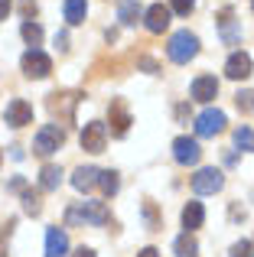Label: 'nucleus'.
I'll list each match as a JSON object with an SVG mask.
<instances>
[{
  "mask_svg": "<svg viewBox=\"0 0 254 257\" xmlns=\"http://www.w3.org/2000/svg\"><path fill=\"white\" fill-rule=\"evenodd\" d=\"M196 52H199V36H196V33L179 30V33H173V36H170L166 56H170L176 65H186L189 59H196Z\"/></svg>",
  "mask_w": 254,
  "mask_h": 257,
  "instance_id": "f257e3e1",
  "label": "nucleus"
},
{
  "mask_svg": "<svg viewBox=\"0 0 254 257\" xmlns=\"http://www.w3.org/2000/svg\"><path fill=\"white\" fill-rule=\"evenodd\" d=\"M65 221H69V225H78V221L108 225L111 215H108V208H104V202H82L78 208H69V212H65Z\"/></svg>",
  "mask_w": 254,
  "mask_h": 257,
  "instance_id": "f03ea898",
  "label": "nucleus"
},
{
  "mask_svg": "<svg viewBox=\"0 0 254 257\" xmlns=\"http://www.w3.org/2000/svg\"><path fill=\"white\" fill-rule=\"evenodd\" d=\"M62 144H65V131L59 124H46V127H39L36 140H33V150H36L39 157H52Z\"/></svg>",
  "mask_w": 254,
  "mask_h": 257,
  "instance_id": "7ed1b4c3",
  "label": "nucleus"
},
{
  "mask_svg": "<svg viewBox=\"0 0 254 257\" xmlns=\"http://www.w3.org/2000/svg\"><path fill=\"white\" fill-rule=\"evenodd\" d=\"M20 69L26 72V78H46L52 72V59L43 49H26L20 59Z\"/></svg>",
  "mask_w": 254,
  "mask_h": 257,
  "instance_id": "20e7f679",
  "label": "nucleus"
},
{
  "mask_svg": "<svg viewBox=\"0 0 254 257\" xmlns=\"http://www.w3.org/2000/svg\"><path fill=\"white\" fill-rule=\"evenodd\" d=\"M173 157H176L179 166H196L199 157H202V147H199L196 137H176L173 140Z\"/></svg>",
  "mask_w": 254,
  "mask_h": 257,
  "instance_id": "39448f33",
  "label": "nucleus"
},
{
  "mask_svg": "<svg viewBox=\"0 0 254 257\" xmlns=\"http://www.w3.org/2000/svg\"><path fill=\"white\" fill-rule=\"evenodd\" d=\"M222 186H225V176L218 170H212V166H205V170H199L196 176H192V192L196 195H212Z\"/></svg>",
  "mask_w": 254,
  "mask_h": 257,
  "instance_id": "423d86ee",
  "label": "nucleus"
},
{
  "mask_svg": "<svg viewBox=\"0 0 254 257\" xmlns=\"http://www.w3.org/2000/svg\"><path fill=\"white\" fill-rule=\"evenodd\" d=\"M104 144H108V127L101 120H91V124L82 127V150L88 153H101Z\"/></svg>",
  "mask_w": 254,
  "mask_h": 257,
  "instance_id": "0eeeda50",
  "label": "nucleus"
},
{
  "mask_svg": "<svg viewBox=\"0 0 254 257\" xmlns=\"http://www.w3.org/2000/svg\"><path fill=\"white\" fill-rule=\"evenodd\" d=\"M225 131V111H218V107H209V111H202L196 117V134L199 137H215V134Z\"/></svg>",
  "mask_w": 254,
  "mask_h": 257,
  "instance_id": "6e6552de",
  "label": "nucleus"
},
{
  "mask_svg": "<svg viewBox=\"0 0 254 257\" xmlns=\"http://www.w3.org/2000/svg\"><path fill=\"white\" fill-rule=\"evenodd\" d=\"M7 124L10 127H26V124H33V104H26L23 98H13L10 104H7Z\"/></svg>",
  "mask_w": 254,
  "mask_h": 257,
  "instance_id": "1a4fd4ad",
  "label": "nucleus"
},
{
  "mask_svg": "<svg viewBox=\"0 0 254 257\" xmlns=\"http://www.w3.org/2000/svg\"><path fill=\"white\" fill-rule=\"evenodd\" d=\"M225 75L235 78V82L248 78L251 75V56H248V52H231L228 62H225Z\"/></svg>",
  "mask_w": 254,
  "mask_h": 257,
  "instance_id": "9d476101",
  "label": "nucleus"
},
{
  "mask_svg": "<svg viewBox=\"0 0 254 257\" xmlns=\"http://www.w3.org/2000/svg\"><path fill=\"white\" fill-rule=\"evenodd\" d=\"M144 23H147V30H150V33H163L166 26H170V7H163V4L147 7Z\"/></svg>",
  "mask_w": 254,
  "mask_h": 257,
  "instance_id": "9b49d317",
  "label": "nucleus"
},
{
  "mask_svg": "<svg viewBox=\"0 0 254 257\" xmlns=\"http://www.w3.org/2000/svg\"><path fill=\"white\" fill-rule=\"evenodd\" d=\"M111 134H114V137H124L127 134V127H131V111H127V104L121 98H114L111 101Z\"/></svg>",
  "mask_w": 254,
  "mask_h": 257,
  "instance_id": "f8f14e48",
  "label": "nucleus"
},
{
  "mask_svg": "<svg viewBox=\"0 0 254 257\" xmlns=\"http://www.w3.org/2000/svg\"><path fill=\"white\" fill-rule=\"evenodd\" d=\"M189 94H192L196 101H212V98L218 94V78H215V75H199L196 82H192Z\"/></svg>",
  "mask_w": 254,
  "mask_h": 257,
  "instance_id": "ddd939ff",
  "label": "nucleus"
},
{
  "mask_svg": "<svg viewBox=\"0 0 254 257\" xmlns=\"http://www.w3.org/2000/svg\"><path fill=\"white\" fill-rule=\"evenodd\" d=\"M69 254V238L62 228H49L46 231V257H65Z\"/></svg>",
  "mask_w": 254,
  "mask_h": 257,
  "instance_id": "4468645a",
  "label": "nucleus"
},
{
  "mask_svg": "<svg viewBox=\"0 0 254 257\" xmlns=\"http://www.w3.org/2000/svg\"><path fill=\"white\" fill-rule=\"evenodd\" d=\"M98 173L101 170H95V166H78V170L72 173V186H75L78 192H91V189L98 186Z\"/></svg>",
  "mask_w": 254,
  "mask_h": 257,
  "instance_id": "2eb2a0df",
  "label": "nucleus"
},
{
  "mask_svg": "<svg viewBox=\"0 0 254 257\" xmlns=\"http://www.w3.org/2000/svg\"><path fill=\"white\" fill-rule=\"evenodd\" d=\"M202 221H205L202 202H189V205L183 208V228L186 231H196V228H202Z\"/></svg>",
  "mask_w": 254,
  "mask_h": 257,
  "instance_id": "dca6fc26",
  "label": "nucleus"
},
{
  "mask_svg": "<svg viewBox=\"0 0 254 257\" xmlns=\"http://www.w3.org/2000/svg\"><path fill=\"white\" fill-rule=\"evenodd\" d=\"M62 13H65V23H69V26H78V23H85L88 4H85V0H65V4H62Z\"/></svg>",
  "mask_w": 254,
  "mask_h": 257,
  "instance_id": "f3484780",
  "label": "nucleus"
},
{
  "mask_svg": "<svg viewBox=\"0 0 254 257\" xmlns=\"http://www.w3.org/2000/svg\"><path fill=\"white\" fill-rule=\"evenodd\" d=\"M218 23H222V36H225V43L235 46L241 33H238V26H235V13H231V7H225V10H222V20H218Z\"/></svg>",
  "mask_w": 254,
  "mask_h": 257,
  "instance_id": "a211bd4d",
  "label": "nucleus"
},
{
  "mask_svg": "<svg viewBox=\"0 0 254 257\" xmlns=\"http://www.w3.org/2000/svg\"><path fill=\"white\" fill-rule=\"evenodd\" d=\"M173 251H176V257H199V241L186 231V234H179V238H176Z\"/></svg>",
  "mask_w": 254,
  "mask_h": 257,
  "instance_id": "6ab92c4d",
  "label": "nucleus"
},
{
  "mask_svg": "<svg viewBox=\"0 0 254 257\" xmlns=\"http://www.w3.org/2000/svg\"><path fill=\"white\" fill-rule=\"evenodd\" d=\"M59 182H62V170L59 166H43V173H39V186L46 189V192H52V189H59Z\"/></svg>",
  "mask_w": 254,
  "mask_h": 257,
  "instance_id": "aec40b11",
  "label": "nucleus"
},
{
  "mask_svg": "<svg viewBox=\"0 0 254 257\" xmlns=\"http://www.w3.org/2000/svg\"><path fill=\"white\" fill-rule=\"evenodd\" d=\"M140 13H144V10H140V4H137V0H124V4H121V10H117V20H121L124 26H134V23L140 20Z\"/></svg>",
  "mask_w": 254,
  "mask_h": 257,
  "instance_id": "412c9836",
  "label": "nucleus"
},
{
  "mask_svg": "<svg viewBox=\"0 0 254 257\" xmlns=\"http://www.w3.org/2000/svg\"><path fill=\"white\" fill-rule=\"evenodd\" d=\"M98 186H101L104 195H114L117 189H121V179H117L114 170H101V173H98Z\"/></svg>",
  "mask_w": 254,
  "mask_h": 257,
  "instance_id": "4be33fe9",
  "label": "nucleus"
},
{
  "mask_svg": "<svg viewBox=\"0 0 254 257\" xmlns=\"http://www.w3.org/2000/svg\"><path fill=\"white\" fill-rule=\"evenodd\" d=\"M20 33H23V39L30 43V49H36V46L43 43V26H39V23H33V20H26V23L20 26Z\"/></svg>",
  "mask_w": 254,
  "mask_h": 257,
  "instance_id": "5701e85b",
  "label": "nucleus"
},
{
  "mask_svg": "<svg viewBox=\"0 0 254 257\" xmlns=\"http://www.w3.org/2000/svg\"><path fill=\"white\" fill-rule=\"evenodd\" d=\"M23 212H26V215H39V212H43V205H39V195L33 192V189H23Z\"/></svg>",
  "mask_w": 254,
  "mask_h": 257,
  "instance_id": "b1692460",
  "label": "nucleus"
},
{
  "mask_svg": "<svg viewBox=\"0 0 254 257\" xmlns=\"http://www.w3.org/2000/svg\"><path fill=\"white\" fill-rule=\"evenodd\" d=\"M235 144L241 147V150L254 153V131H251V127H238V131H235Z\"/></svg>",
  "mask_w": 254,
  "mask_h": 257,
  "instance_id": "393cba45",
  "label": "nucleus"
},
{
  "mask_svg": "<svg viewBox=\"0 0 254 257\" xmlns=\"http://www.w3.org/2000/svg\"><path fill=\"white\" fill-rule=\"evenodd\" d=\"M192 7H196V0H170V10L179 13V17H189Z\"/></svg>",
  "mask_w": 254,
  "mask_h": 257,
  "instance_id": "a878e982",
  "label": "nucleus"
},
{
  "mask_svg": "<svg viewBox=\"0 0 254 257\" xmlns=\"http://www.w3.org/2000/svg\"><path fill=\"white\" fill-rule=\"evenodd\" d=\"M231 257H254V244H251V241H238V244H231Z\"/></svg>",
  "mask_w": 254,
  "mask_h": 257,
  "instance_id": "bb28decb",
  "label": "nucleus"
},
{
  "mask_svg": "<svg viewBox=\"0 0 254 257\" xmlns=\"http://www.w3.org/2000/svg\"><path fill=\"white\" fill-rule=\"evenodd\" d=\"M235 101H238V107H241V111H254V91H238Z\"/></svg>",
  "mask_w": 254,
  "mask_h": 257,
  "instance_id": "cd10ccee",
  "label": "nucleus"
},
{
  "mask_svg": "<svg viewBox=\"0 0 254 257\" xmlns=\"http://www.w3.org/2000/svg\"><path fill=\"white\" fill-rule=\"evenodd\" d=\"M72 257H98L95 251H91V247H78V251L75 254H72Z\"/></svg>",
  "mask_w": 254,
  "mask_h": 257,
  "instance_id": "c85d7f7f",
  "label": "nucleus"
},
{
  "mask_svg": "<svg viewBox=\"0 0 254 257\" xmlns=\"http://www.w3.org/2000/svg\"><path fill=\"white\" fill-rule=\"evenodd\" d=\"M137 257H160V251H157V247H144Z\"/></svg>",
  "mask_w": 254,
  "mask_h": 257,
  "instance_id": "c756f323",
  "label": "nucleus"
},
{
  "mask_svg": "<svg viewBox=\"0 0 254 257\" xmlns=\"http://www.w3.org/2000/svg\"><path fill=\"white\" fill-rule=\"evenodd\" d=\"M23 13H26V17H30V13H36V4H33V0H23Z\"/></svg>",
  "mask_w": 254,
  "mask_h": 257,
  "instance_id": "7c9ffc66",
  "label": "nucleus"
},
{
  "mask_svg": "<svg viewBox=\"0 0 254 257\" xmlns=\"http://www.w3.org/2000/svg\"><path fill=\"white\" fill-rule=\"evenodd\" d=\"M7 13H10V0H0V20H4Z\"/></svg>",
  "mask_w": 254,
  "mask_h": 257,
  "instance_id": "2f4dec72",
  "label": "nucleus"
},
{
  "mask_svg": "<svg viewBox=\"0 0 254 257\" xmlns=\"http://www.w3.org/2000/svg\"><path fill=\"white\" fill-rule=\"evenodd\" d=\"M0 160H4V157H0Z\"/></svg>",
  "mask_w": 254,
  "mask_h": 257,
  "instance_id": "473e14b6",
  "label": "nucleus"
},
{
  "mask_svg": "<svg viewBox=\"0 0 254 257\" xmlns=\"http://www.w3.org/2000/svg\"><path fill=\"white\" fill-rule=\"evenodd\" d=\"M251 7H254V4H251Z\"/></svg>",
  "mask_w": 254,
  "mask_h": 257,
  "instance_id": "72a5a7b5",
  "label": "nucleus"
}]
</instances>
